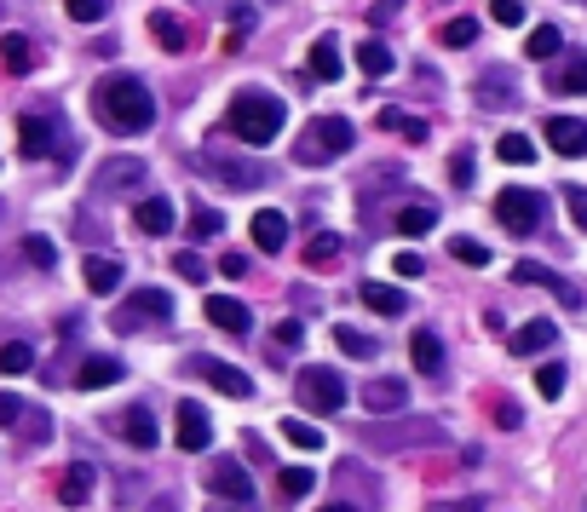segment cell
<instances>
[{
    "mask_svg": "<svg viewBox=\"0 0 587 512\" xmlns=\"http://www.w3.org/2000/svg\"><path fill=\"white\" fill-rule=\"evenodd\" d=\"M93 104H98V121L110 127V133H150L156 127V98H150V87H144L139 75H104L93 87Z\"/></svg>",
    "mask_w": 587,
    "mask_h": 512,
    "instance_id": "obj_1",
    "label": "cell"
},
{
    "mask_svg": "<svg viewBox=\"0 0 587 512\" xmlns=\"http://www.w3.org/2000/svg\"><path fill=\"white\" fill-rule=\"evenodd\" d=\"M231 133L242 144H271L282 133V104L271 93H254V87L236 93L231 98Z\"/></svg>",
    "mask_w": 587,
    "mask_h": 512,
    "instance_id": "obj_2",
    "label": "cell"
},
{
    "mask_svg": "<svg viewBox=\"0 0 587 512\" xmlns=\"http://www.w3.org/2000/svg\"><path fill=\"white\" fill-rule=\"evenodd\" d=\"M352 121L346 116H323V121H311L306 127V139H300V162L306 167H323V162H334V156H346L352 150Z\"/></svg>",
    "mask_w": 587,
    "mask_h": 512,
    "instance_id": "obj_3",
    "label": "cell"
},
{
    "mask_svg": "<svg viewBox=\"0 0 587 512\" xmlns=\"http://www.w3.org/2000/svg\"><path fill=\"white\" fill-rule=\"evenodd\" d=\"M294 392H300V403H306L311 415H334V409L346 403V380L334 369H300V386H294Z\"/></svg>",
    "mask_w": 587,
    "mask_h": 512,
    "instance_id": "obj_4",
    "label": "cell"
},
{
    "mask_svg": "<svg viewBox=\"0 0 587 512\" xmlns=\"http://www.w3.org/2000/svg\"><path fill=\"white\" fill-rule=\"evenodd\" d=\"M495 219H501L513 236H530L541 225V196L536 190H524V185L501 190V196H495Z\"/></svg>",
    "mask_w": 587,
    "mask_h": 512,
    "instance_id": "obj_5",
    "label": "cell"
},
{
    "mask_svg": "<svg viewBox=\"0 0 587 512\" xmlns=\"http://www.w3.org/2000/svg\"><path fill=\"white\" fill-rule=\"evenodd\" d=\"M144 185V156H110L93 167V190L98 196H127Z\"/></svg>",
    "mask_w": 587,
    "mask_h": 512,
    "instance_id": "obj_6",
    "label": "cell"
},
{
    "mask_svg": "<svg viewBox=\"0 0 587 512\" xmlns=\"http://www.w3.org/2000/svg\"><path fill=\"white\" fill-rule=\"evenodd\" d=\"M202 167H208L213 179H225L231 190L271 185V167H265V162H242V156H202Z\"/></svg>",
    "mask_w": 587,
    "mask_h": 512,
    "instance_id": "obj_7",
    "label": "cell"
},
{
    "mask_svg": "<svg viewBox=\"0 0 587 512\" xmlns=\"http://www.w3.org/2000/svg\"><path fill=\"white\" fill-rule=\"evenodd\" d=\"M167 317H173V300H167L162 288H139V294H133V300L116 311V328L127 334V328H139V323H167Z\"/></svg>",
    "mask_w": 587,
    "mask_h": 512,
    "instance_id": "obj_8",
    "label": "cell"
},
{
    "mask_svg": "<svg viewBox=\"0 0 587 512\" xmlns=\"http://www.w3.org/2000/svg\"><path fill=\"white\" fill-rule=\"evenodd\" d=\"M173 438H179V449L185 455H202V449H213V420L202 403H179V415H173Z\"/></svg>",
    "mask_w": 587,
    "mask_h": 512,
    "instance_id": "obj_9",
    "label": "cell"
},
{
    "mask_svg": "<svg viewBox=\"0 0 587 512\" xmlns=\"http://www.w3.org/2000/svg\"><path fill=\"white\" fill-rule=\"evenodd\" d=\"M202 484H208L219 501H231V507H248V495H254V478L236 461H213L208 472H202Z\"/></svg>",
    "mask_w": 587,
    "mask_h": 512,
    "instance_id": "obj_10",
    "label": "cell"
},
{
    "mask_svg": "<svg viewBox=\"0 0 587 512\" xmlns=\"http://www.w3.org/2000/svg\"><path fill=\"white\" fill-rule=\"evenodd\" d=\"M185 369L202 374L213 392H225V397H254V380H248L242 369H231V363H219V357H190Z\"/></svg>",
    "mask_w": 587,
    "mask_h": 512,
    "instance_id": "obj_11",
    "label": "cell"
},
{
    "mask_svg": "<svg viewBox=\"0 0 587 512\" xmlns=\"http://www.w3.org/2000/svg\"><path fill=\"white\" fill-rule=\"evenodd\" d=\"M403 403H409V380H398V374L363 380V409H369V415H398Z\"/></svg>",
    "mask_w": 587,
    "mask_h": 512,
    "instance_id": "obj_12",
    "label": "cell"
},
{
    "mask_svg": "<svg viewBox=\"0 0 587 512\" xmlns=\"http://www.w3.org/2000/svg\"><path fill=\"white\" fill-rule=\"evenodd\" d=\"M202 311H208V323L225 328V334H248V328H254V311H248L242 300H231V294H208Z\"/></svg>",
    "mask_w": 587,
    "mask_h": 512,
    "instance_id": "obj_13",
    "label": "cell"
},
{
    "mask_svg": "<svg viewBox=\"0 0 587 512\" xmlns=\"http://www.w3.org/2000/svg\"><path fill=\"white\" fill-rule=\"evenodd\" d=\"M553 340H559V323H553V317H530V323L507 340V351H513V357H536V351H553Z\"/></svg>",
    "mask_w": 587,
    "mask_h": 512,
    "instance_id": "obj_14",
    "label": "cell"
},
{
    "mask_svg": "<svg viewBox=\"0 0 587 512\" xmlns=\"http://www.w3.org/2000/svg\"><path fill=\"white\" fill-rule=\"evenodd\" d=\"M547 144L559 150V156H587V121H576V116H547Z\"/></svg>",
    "mask_w": 587,
    "mask_h": 512,
    "instance_id": "obj_15",
    "label": "cell"
},
{
    "mask_svg": "<svg viewBox=\"0 0 587 512\" xmlns=\"http://www.w3.org/2000/svg\"><path fill=\"white\" fill-rule=\"evenodd\" d=\"M248 231H254L259 254H282V248H288V219H282L277 208H259L254 219H248Z\"/></svg>",
    "mask_w": 587,
    "mask_h": 512,
    "instance_id": "obj_16",
    "label": "cell"
},
{
    "mask_svg": "<svg viewBox=\"0 0 587 512\" xmlns=\"http://www.w3.org/2000/svg\"><path fill=\"white\" fill-rule=\"evenodd\" d=\"M110 426H116V432H121L127 443H139V449H156V443H162V432H156V420H150V409H144V403L121 409V415L110 420Z\"/></svg>",
    "mask_w": 587,
    "mask_h": 512,
    "instance_id": "obj_17",
    "label": "cell"
},
{
    "mask_svg": "<svg viewBox=\"0 0 587 512\" xmlns=\"http://www.w3.org/2000/svg\"><path fill=\"white\" fill-rule=\"evenodd\" d=\"M357 294H363V305H369L375 317H403V311H409V294L392 288V282H363Z\"/></svg>",
    "mask_w": 587,
    "mask_h": 512,
    "instance_id": "obj_18",
    "label": "cell"
},
{
    "mask_svg": "<svg viewBox=\"0 0 587 512\" xmlns=\"http://www.w3.org/2000/svg\"><path fill=\"white\" fill-rule=\"evenodd\" d=\"M513 282H536V288H553V294H559L564 305H582V294H576L570 282H564V277H553L547 265H530V259H518V265H513Z\"/></svg>",
    "mask_w": 587,
    "mask_h": 512,
    "instance_id": "obj_19",
    "label": "cell"
},
{
    "mask_svg": "<svg viewBox=\"0 0 587 512\" xmlns=\"http://www.w3.org/2000/svg\"><path fill=\"white\" fill-rule=\"evenodd\" d=\"M0 70H6V75H29V70H35V41L18 35V29H12V35H0Z\"/></svg>",
    "mask_w": 587,
    "mask_h": 512,
    "instance_id": "obj_20",
    "label": "cell"
},
{
    "mask_svg": "<svg viewBox=\"0 0 587 512\" xmlns=\"http://www.w3.org/2000/svg\"><path fill=\"white\" fill-rule=\"evenodd\" d=\"M478 104H484V110H513V104H518L513 75H507V70H490L484 81H478Z\"/></svg>",
    "mask_w": 587,
    "mask_h": 512,
    "instance_id": "obj_21",
    "label": "cell"
},
{
    "mask_svg": "<svg viewBox=\"0 0 587 512\" xmlns=\"http://www.w3.org/2000/svg\"><path fill=\"white\" fill-rule=\"evenodd\" d=\"M81 277H87V288H93V294H116V288H121V259H110V254H87Z\"/></svg>",
    "mask_w": 587,
    "mask_h": 512,
    "instance_id": "obj_22",
    "label": "cell"
},
{
    "mask_svg": "<svg viewBox=\"0 0 587 512\" xmlns=\"http://www.w3.org/2000/svg\"><path fill=\"white\" fill-rule=\"evenodd\" d=\"M116 380H121L116 357H87V363L75 369V386H81V392H104V386H116Z\"/></svg>",
    "mask_w": 587,
    "mask_h": 512,
    "instance_id": "obj_23",
    "label": "cell"
},
{
    "mask_svg": "<svg viewBox=\"0 0 587 512\" xmlns=\"http://www.w3.org/2000/svg\"><path fill=\"white\" fill-rule=\"evenodd\" d=\"M340 70H346L340 41H334V35H317V41H311V75H317V81H340Z\"/></svg>",
    "mask_w": 587,
    "mask_h": 512,
    "instance_id": "obj_24",
    "label": "cell"
},
{
    "mask_svg": "<svg viewBox=\"0 0 587 512\" xmlns=\"http://www.w3.org/2000/svg\"><path fill=\"white\" fill-rule=\"evenodd\" d=\"M409 357H415V369L421 374H444V340L421 328V334H409Z\"/></svg>",
    "mask_w": 587,
    "mask_h": 512,
    "instance_id": "obj_25",
    "label": "cell"
},
{
    "mask_svg": "<svg viewBox=\"0 0 587 512\" xmlns=\"http://www.w3.org/2000/svg\"><path fill=\"white\" fill-rule=\"evenodd\" d=\"M352 58H357V70L369 75V81H386V75L398 70V58H392V47H386V41H363Z\"/></svg>",
    "mask_w": 587,
    "mask_h": 512,
    "instance_id": "obj_26",
    "label": "cell"
},
{
    "mask_svg": "<svg viewBox=\"0 0 587 512\" xmlns=\"http://www.w3.org/2000/svg\"><path fill=\"white\" fill-rule=\"evenodd\" d=\"M93 466H70V472H64V478H58V501H64V507H87V495H93Z\"/></svg>",
    "mask_w": 587,
    "mask_h": 512,
    "instance_id": "obj_27",
    "label": "cell"
},
{
    "mask_svg": "<svg viewBox=\"0 0 587 512\" xmlns=\"http://www.w3.org/2000/svg\"><path fill=\"white\" fill-rule=\"evenodd\" d=\"M139 231L144 236H167L173 231V202H167V196H144L139 202Z\"/></svg>",
    "mask_w": 587,
    "mask_h": 512,
    "instance_id": "obj_28",
    "label": "cell"
},
{
    "mask_svg": "<svg viewBox=\"0 0 587 512\" xmlns=\"http://www.w3.org/2000/svg\"><path fill=\"white\" fill-rule=\"evenodd\" d=\"M150 35H156L167 52H185L190 47V24H179L173 12H150Z\"/></svg>",
    "mask_w": 587,
    "mask_h": 512,
    "instance_id": "obj_29",
    "label": "cell"
},
{
    "mask_svg": "<svg viewBox=\"0 0 587 512\" xmlns=\"http://www.w3.org/2000/svg\"><path fill=\"white\" fill-rule=\"evenodd\" d=\"M18 144H24V156H47V144H52V121L24 116V121H18Z\"/></svg>",
    "mask_w": 587,
    "mask_h": 512,
    "instance_id": "obj_30",
    "label": "cell"
},
{
    "mask_svg": "<svg viewBox=\"0 0 587 512\" xmlns=\"http://www.w3.org/2000/svg\"><path fill=\"white\" fill-rule=\"evenodd\" d=\"M438 225V208L432 202H409V208L398 213V236H426Z\"/></svg>",
    "mask_w": 587,
    "mask_h": 512,
    "instance_id": "obj_31",
    "label": "cell"
},
{
    "mask_svg": "<svg viewBox=\"0 0 587 512\" xmlns=\"http://www.w3.org/2000/svg\"><path fill=\"white\" fill-rule=\"evenodd\" d=\"M334 259H340V236H334V231H317L306 242V265H311V271H329Z\"/></svg>",
    "mask_w": 587,
    "mask_h": 512,
    "instance_id": "obj_32",
    "label": "cell"
},
{
    "mask_svg": "<svg viewBox=\"0 0 587 512\" xmlns=\"http://www.w3.org/2000/svg\"><path fill=\"white\" fill-rule=\"evenodd\" d=\"M334 340H340V351H346V357H375V351H380L375 334H363V328H352V323L334 328Z\"/></svg>",
    "mask_w": 587,
    "mask_h": 512,
    "instance_id": "obj_33",
    "label": "cell"
},
{
    "mask_svg": "<svg viewBox=\"0 0 587 512\" xmlns=\"http://www.w3.org/2000/svg\"><path fill=\"white\" fill-rule=\"evenodd\" d=\"M35 369V346L29 340H6L0 346V374H29Z\"/></svg>",
    "mask_w": 587,
    "mask_h": 512,
    "instance_id": "obj_34",
    "label": "cell"
},
{
    "mask_svg": "<svg viewBox=\"0 0 587 512\" xmlns=\"http://www.w3.org/2000/svg\"><path fill=\"white\" fill-rule=\"evenodd\" d=\"M311 484H317V478H311L306 466H282L277 495H282V501H306V495H311Z\"/></svg>",
    "mask_w": 587,
    "mask_h": 512,
    "instance_id": "obj_35",
    "label": "cell"
},
{
    "mask_svg": "<svg viewBox=\"0 0 587 512\" xmlns=\"http://www.w3.org/2000/svg\"><path fill=\"white\" fill-rule=\"evenodd\" d=\"M495 156H501L507 167H530V162H536V144L524 139V133H507V139L495 144Z\"/></svg>",
    "mask_w": 587,
    "mask_h": 512,
    "instance_id": "obj_36",
    "label": "cell"
},
{
    "mask_svg": "<svg viewBox=\"0 0 587 512\" xmlns=\"http://www.w3.org/2000/svg\"><path fill=\"white\" fill-rule=\"evenodd\" d=\"M564 47V35L553 24H541V29H530V41H524V58H553V52Z\"/></svg>",
    "mask_w": 587,
    "mask_h": 512,
    "instance_id": "obj_37",
    "label": "cell"
},
{
    "mask_svg": "<svg viewBox=\"0 0 587 512\" xmlns=\"http://www.w3.org/2000/svg\"><path fill=\"white\" fill-rule=\"evenodd\" d=\"M564 380H570V374H564V363H541V369H536V392L547 397V403H559V397H564Z\"/></svg>",
    "mask_w": 587,
    "mask_h": 512,
    "instance_id": "obj_38",
    "label": "cell"
},
{
    "mask_svg": "<svg viewBox=\"0 0 587 512\" xmlns=\"http://www.w3.org/2000/svg\"><path fill=\"white\" fill-rule=\"evenodd\" d=\"M438 41H444V47H472V41H478V18H449V24L438 29Z\"/></svg>",
    "mask_w": 587,
    "mask_h": 512,
    "instance_id": "obj_39",
    "label": "cell"
},
{
    "mask_svg": "<svg viewBox=\"0 0 587 512\" xmlns=\"http://www.w3.org/2000/svg\"><path fill=\"white\" fill-rule=\"evenodd\" d=\"M380 127H398L409 144H421V139H426V121H421V116H403V110H380Z\"/></svg>",
    "mask_w": 587,
    "mask_h": 512,
    "instance_id": "obj_40",
    "label": "cell"
},
{
    "mask_svg": "<svg viewBox=\"0 0 587 512\" xmlns=\"http://www.w3.org/2000/svg\"><path fill=\"white\" fill-rule=\"evenodd\" d=\"M282 438L294 443V449H323V432L311 420H282Z\"/></svg>",
    "mask_w": 587,
    "mask_h": 512,
    "instance_id": "obj_41",
    "label": "cell"
},
{
    "mask_svg": "<svg viewBox=\"0 0 587 512\" xmlns=\"http://www.w3.org/2000/svg\"><path fill=\"white\" fill-rule=\"evenodd\" d=\"M110 6H116V0H64V12H70L75 24H98Z\"/></svg>",
    "mask_w": 587,
    "mask_h": 512,
    "instance_id": "obj_42",
    "label": "cell"
},
{
    "mask_svg": "<svg viewBox=\"0 0 587 512\" xmlns=\"http://www.w3.org/2000/svg\"><path fill=\"white\" fill-rule=\"evenodd\" d=\"M553 87H559V93H587V58H570Z\"/></svg>",
    "mask_w": 587,
    "mask_h": 512,
    "instance_id": "obj_43",
    "label": "cell"
},
{
    "mask_svg": "<svg viewBox=\"0 0 587 512\" xmlns=\"http://www.w3.org/2000/svg\"><path fill=\"white\" fill-rule=\"evenodd\" d=\"M449 254L461 259V265H490V248H484V242H472V236H455V242H449Z\"/></svg>",
    "mask_w": 587,
    "mask_h": 512,
    "instance_id": "obj_44",
    "label": "cell"
},
{
    "mask_svg": "<svg viewBox=\"0 0 587 512\" xmlns=\"http://www.w3.org/2000/svg\"><path fill=\"white\" fill-rule=\"evenodd\" d=\"M173 271H179L185 282H208V259H202V254H190V248H185V254H173Z\"/></svg>",
    "mask_w": 587,
    "mask_h": 512,
    "instance_id": "obj_45",
    "label": "cell"
},
{
    "mask_svg": "<svg viewBox=\"0 0 587 512\" xmlns=\"http://www.w3.org/2000/svg\"><path fill=\"white\" fill-rule=\"evenodd\" d=\"M490 18L501 29H518L524 24V0H490Z\"/></svg>",
    "mask_w": 587,
    "mask_h": 512,
    "instance_id": "obj_46",
    "label": "cell"
},
{
    "mask_svg": "<svg viewBox=\"0 0 587 512\" xmlns=\"http://www.w3.org/2000/svg\"><path fill=\"white\" fill-rule=\"evenodd\" d=\"M24 254L35 259V265H47V271L58 265V248H52V236H24Z\"/></svg>",
    "mask_w": 587,
    "mask_h": 512,
    "instance_id": "obj_47",
    "label": "cell"
},
{
    "mask_svg": "<svg viewBox=\"0 0 587 512\" xmlns=\"http://www.w3.org/2000/svg\"><path fill=\"white\" fill-rule=\"evenodd\" d=\"M254 29V6H231V29H225V47H236L242 35Z\"/></svg>",
    "mask_w": 587,
    "mask_h": 512,
    "instance_id": "obj_48",
    "label": "cell"
},
{
    "mask_svg": "<svg viewBox=\"0 0 587 512\" xmlns=\"http://www.w3.org/2000/svg\"><path fill=\"white\" fill-rule=\"evenodd\" d=\"M219 231H225V219H219L213 208H196V213H190V236H219Z\"/></svg>",
    "mask_w": 587,
    "mask_h": 512,
    "instance_id": "obj_49",
    "label": "cell"
},
{
    "mask_svg": "<svg viewBox=\"0 0 587 512\" xmlns=\"http://www.w3.org/2000/svg\"><path fill=\"white\" fill-rule=\"evenodd\" d=\"M564 208H570V219H576V231H587V190L582 185L564 190Z\"/></svg>",
    "mask_w": 587,
    "mask_h": 512,
    "instance_id": "obj_50",
    "label": "cell"
},
{
    "mask_svg": "<svg viewBox=\"0 0 587 512\" xmlns=\"http://www.w3.org/2000/svg\"><path fill=\"white\" fill-rule=\"evenodd\" d=\"M277 346L282 351H300V346H306V328L294 323V317H288V323H277Z\"/></svg>",
    "mask_w": 587,
    "mask_h": 512,
    "instance_id": "obj_51",
    "label": "cell"
},
{
    "mask_svg": "<svg viewBox=\"0 0 587 512\" xmlns=\"http://www.w3.org/2000/svg\"><path fill=\"white\" fill-rule=\"evenodd\" d=\"M392 271H398V277H421L426 259H421V254H398V259H392Z\"/></svg>",
    "mask_w": 587,
    "mask_h": 512,
    "instance_id": "obj_52",
    "label": "cell"
},
{
    "mask_svg": "<svg viewBox=\"0 0 587 512\" xmlns=\"http://www.w3.org/2000/svg\"><path fill=\"white\" fill-rule=\"evenodd\" d=\"M398 12H403V0H375V6H369V18H375V24H392Z\"/></svg>",
    "mask_w": 587,
    "mask_h": 512,
    "instance_id": "obj_53",
    "label": "cell"
},
{
    "mask_svg": "<svg viewBox=\"0 0 587 512\" xmlns=\"http://www.w3.org/2000/svg\"><path fill=\"white\" fill-rule=\"evenodd\" d=\"M18 415H24V403H18L12 392H0V426H12Z\"/></svg>",
    "mask_w": 587,
    "mask_h": 512,
    "instance_id": "obj_54",
    "label": "cell"
},
{
    "mask_svg": "<svg viewBox=\"0 0 587 512\" xmlns=\"http://www.w3.org/2000/svg\"><path fill=\"white\" fill-rule=\"evenodd\" d=\"M449 179H455V185H467V179H472V156H467V150L449 162Z\"/></svg>",
    "mask_w": 587,
    "mask_h": 512,
    "instance_id": "obj_55",
    "label": "cell"
},
{
    "mask_svg": "<svg viewBox=\"0 0 587 512\" xmlns=\"http://www.w3.org/2000/svg\"><path fill=\"white\" fill-rule=\"evenodd\" d=\"M495 420H501V426L513 432V426H518V420H524V415H518V403H495Z\"/></svg>",
    "mask_w": 587,
    "mask_h": 512,
    "instance_id": "obj_56",
    "label": "cell"
},
{
    "mask_svg": "<svg viewBox=\"0 0 587 512\" xmlns=\"http://www.w3.org/2000/svg\"><path fill=\"white\" fill-rule=\"evenodd\" d=\"M219 271H225V277H242V271H248V259H242V254H225V259H219Z\"/></svg>",
    "mask_w": 587,
    "mask_h": 512,
    "instance_id": "obj_57",
    "label": "cell"
},
{
    "mask_svg": "<svg viewBox=\"0 0 587 512\" xmlns=\"http://www.w3.org/2000/svg\"><path fill=\"white\" fill-rule=\"evenodd\" d=\"M144 512H179V501H173V495H156V501H150Z\"/></svg>",
    "mask_w": 587,
    "mask_h": 512,
    "instance_id": "obj_58",
    "label": "cell"
},
{
    "mask_svg": "<svg viewBox=\"0 0 587 512\" xmlns=\"http://www.w3.org/2000/svg\"><path fill=\"white\" fill-rule=\"evenodd\" d=\"M208 512H242V507H208Z\"/></svg>",
    "mask_w": 587,
    "mask_h": 512,
    "instance_id": "obj_59",
    "label": "cell"
},
{
    "mask_svg": "<svg viewBox=\"0 0 587 512\" xmlns=\"http://www.w3.org/2000/svg\"><path fill=\"white\" fill-rule=\"evenodd\" d=\"M323 512H357V507H323Z\"/></svg>",
    "mask_w": 587,
    "mask_h": 512,
    "instance_id": "obj_60",
    "label": "cell"
},
{
    "mask_svg": "<svg viewBox=\"0 0 587 512\" xmlns=\"http://www.w3.org/2000/svg\"><path fill=\"white\" fill-rule=\"evenodd\" d=\"M582 512H587V501H582Z\"/></svg>",
    "mask_w": 587,
    "mask_h": 512,
    "instance_id": "obj_61",
    "label": "cell"
}]
</instances>
